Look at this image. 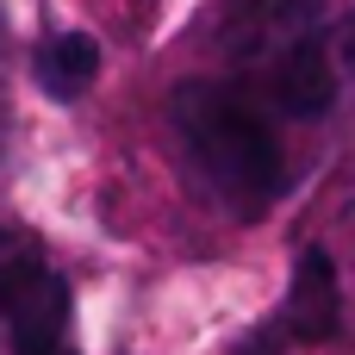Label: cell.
Listing matches in <instances>:
<instances>
[{"label":"cell","mask_w":355,"mask_h":355,"mask_svg":"<svg viewBox=\"0 0 355 355\" xmlns=\"http://www.w3.org/2000/svg\"><path fill=\"white\" fill-rule=\"evenodd\" d=\"M100 75V44L87 31H56L44 50H37V87L56 94V100H81Z\"/></svg>","instance_id":"5"},{"label":"cell","mask_w":355,"mask_h":355,"mask_svg":"<svg viewBox=\"0 0 355 355\" xmlns=\"http://www.w3.org/2000/svg\"><path fill=\"white\" fill-rule=\"evenodd\" d=\"M0 318H6L19 355H75V337H69V287L44 262H31V256L0 262Z\"/></svg>","instance_id":"2"},{"label":"cell","mask_w":355,"mask_h":355,"mask_svg":"<svg viewBox=\"0 0 355 355\" xmlns=\"http://www.w3.org/2000/svg\"><path fill=\"white\" fill-rule=\"evenodd\" d=\"M268 100L293 119H324L337 100V62L318 31H293L268 62Z\"/></svg>","instance_id":"3"},{"label":"cell","mask_w":355,"mask_h":355,"mask_svg":"<svg viewBox=\"0 0 355 355\" xmlns=\"http://www.w3.org/2000/svg\"><path fill=\"white\" fill-rule=\"evenodd\" d=\"M0 250H6V237H0Z\"/></svg>","instance_id":"6"},{"label":"cell","mask_w":355,"mask_h":355,"mask_svg":"<svg viewBox=\"0 0 355 355\" xmlns=\"http://www.w3.org/2000/svg\"><path fill=\"white\" fill-rule=\"evenodd\" d=\"M168 112L187 162L237 218H262L281 200L287 156L256 94H243L237 81H181Z\"/></svg>","instance_id":"1"},{"label":"cell","mask_w":355,"mask_h":355,"mask_svg":"<svg viewBox=\"0 0 355 355\" xmlns=\"http://www.w3.org/2000/svg\"><path fill=\"white\" fill-rule=\"evenodd\" d=\"M281 324H287L300 343H324V337H337V324H343L337 268H331V256H324L318 243L293 256V281H287V300H281Z\"/></svg>","instance_id":"4"}]
</instances>
